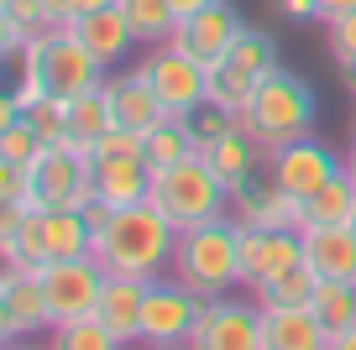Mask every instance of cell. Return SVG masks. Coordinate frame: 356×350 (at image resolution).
Wrapping results in <instances>:
<instances>
[{"label": "cell", "mask_w": 356, "mask_h": 350, "mask_svg": "<svg viewBox=\"0 0 356 350\" xmlns=\"http://www.w3.org/2000/svg\"><path fill=\"white\" fill-rule=\"evenodd\" d=\"M173 241L178 230L168 225V215L157 204H126L111 209V215L95 225V262L105 267L111 277H136V283H152V277L168 272L173 262Z\"/></svg>", "instance_id": "obj_1"}, {"label": "cell", "mask_w": 356, "mask_h": 350, "mask_svg": "<svg viewBox=\"0 0 356 350\" xmlns=\"http://www.w3.org/2000/svg\"><path fill=\"white\" fill-rule=\"evenodd\" d=\"M236 121H241V131L252 136L262 152H273V147H283V142L314 136V126H320V94H314V84L304 74H293V68L278 63L257 84V94L236 110Z\"/></svg>", "instance_id": "obj_2"}, {"label": "cell", "mask_w": 356, "mask_h": 350, "mask_svg": "<svg viewBox=\"0 0 356 350\" xmlns=\"http://www.w3.org/2000/svg\"><path fill=\"white\" fill-rule=\"evenodd\" d=\"M168 272L200 298H225L241 288V219L220 215L204 219V225L178 230L173 241V262Z\"/></svg>", "instance_id": "obj_3"}, {"label": "cell", "mask_w": 356, "mask_h": 350, "mask_svg": "<svg viewBox=\"0 0 356 350\" xmlns=\"http://www.w3.org/2000/svg\"><path fill=\"white\" fill-rule=\"evenodd\" d=\"M147 204L163 209L173 230H189V225L231 215V188H225L220 178H215V167L194 152V157H178V162H168V167H152Z\"/></svg>", "instance_id": "obj_4"}, {"label": "cell", "mask_w": 356, "mask_h": 350, "mask_svg": "<svg viewBox=\"0 0 356 350\" xmlns=\"http://www.w3.org/2000/svg\"><path fill=\"white\" fill-rule=\"evenodd\" d=\"M16 74L37 78V84H42L47 94H58V99H79V94H89V89H100L111 68L79 42L74 26H53V32L32 37V42L16 53Z\"/></svg>", "instance_id": "obj_5"}, {"label": "cell", "mask_w": 356, "mask_h": 350, "mask_svg": "<svg viewBox=\"0 0 356 350\" xmlns=\"http://www.w3.org/2000/svg\"><path fill=\"white\" fill-rule=\"evenodd\" d=\"M95 246V225L84 209H26L16 225V241L0 246L6 267H42V262H68V256H89Z\"/></svg>", "instance_id": "obj_6"}, {"label": "cell", "mask_w": 356, "mask_h": 350, "mask_svg": "<svg viewBox=\"0 0 356 350\" xmlns=\"http://www.w3.org/2000/svg\"><path fill=\"white\" fill-rule=\"evenodd\" d=\"M95 204V152L79 142L42 147L26 162V209H89Z\"/></svg>", "instance_id": "obj_7"}, {"label": "cell", "mask_w": 356, "mask_h": 350, "mask_svg": "<svg viewBox=\"0 0 356 350\" xmlns=\"http://www.w3.org/2000/svg\"><path fill=\"white\" fill-rule=\"evenodd\" d=\"M278 63H283V58H278L273 32L246 26V32L210 63V105H220V110H231V115H236V110L257 94V84H262V78L273 74Z\"/></svg>", "instance_id": "obj_8"}, {"label": "cell", "mask_w": 356, "mask_h": 350, "mask_svg": "<svg viewBox=\"0 0 356 350\" xmlns=\"http://www.w3.org/2000/svg\"><path fill=\"white\" fill-rule=\"evenodd\" d=\"M200 303H204V298L189 293L173 272L152 277V283H147V298H142V335H136V345H147V350L189 345L194 319H200Z\"/></svg>", "instance_id": "obj_9"}, {"label": "cell", "mask_w": 356, "mask_h": 350, "mask_svg": "<svg viewBox=\"0 0 356 350\" xmlns=\"http://www.w3.org/2000/svg\"><path fill=\"white\" fill-rule=\"evenodd\" d=\"M142 74L152 78L157 99L168 105V115H194V110L210 105V68L200 58H189L184 47L173 42H157V47H142Z\"/></svg>", "instance_id": "obj_10"}, {"label": "cell", "mask_w": 356, "mask_h": 350, "mask_svg": "<svg viewBox=\"0 0 356 350\" xmlns=\"http://www.w3.org/2000/svg\"><path fill=\"white\" fill-rule=\"evenodd\" d=\"M37 283H42V298H47V314L53 324H68V319H89L100 308V293H105V267L89 256H68V262H42L32 267Z\"/></svg>", "instance_id": "obj_11"}, {"label": "cell", "mask_w": 356, "mask_h": 350, "mask_svg": "<svg viewBox=\"0 0 356 350\" xmlns=\"http://www.w3.org/2000/svg\"><path fill=\"white\" fill-rule=\"evenodd\" d=\"M189 350H262V303L246 298H204Z\"/></svg>", "instance_id": "obj_12"}, {"label": "cell", "mask_w": 356, "mask_h": 350, "mask_svg": "<svg viewBox=\"0 0 356 350\" xmlns=\"http://www.w3.org/2000/svg\"><path fill=\"white\" fill-rule=\"evenodd\" d=\"M47 329H53V314H47L37 272L32 267H6L0 272V345L47 335Z\"/></svg>", "instance_id": "obj_13"}, {"label": "cell", "mask_w": 356, "mask_h": 350, "mask_svg": "<svg viewBox=\"0 0 356 350\" xmlns=\"http://www.w3.org/2000/svg\"><path fill=\"white\" fill-rule=\"evenodd\" d=\"M341 167H346V162L320 142V136H299V142H283V147H273V152H267V173L278 178L293 199H309L314 188H325Z\"/></svg>", "instance_id": "obj_14"}, {"label": "cell", "mask_w": 356, "mask_h": 350, "mask_svg": "<svg viewBox=\"0 0 356 350\" xmlns=\"http://www.w3.org/2000/svg\"><path fill=\"white\" fill-rule=\"evenodd\" d=\"M304 262V235L299 230H257L241 225V288L257 293L262 283H273L278 272Z\"/></svg>", "instance_id": "obj_15"}, {"label": "cell", "mask_w": 356, "mask_h": 350, "mask_svg": "<svg viewBox=\"0 0 356 350\" xmlns=\"http://www.w3.org/2000/svg\"><path fill=\"white\" fill-rule=\"evenodd\" d=\"M100 89H105V99H111L115 126H126V131H152V126L168 115V105L157 99V89H152V78L142 74V63L111 68Z\"/></svg>", "instance_id": "obj_16"}, {"label": "cell", "mask_w": 356, "mask_h": 350, "mask_svg": "<svg viewBox=\"0 0 356 350\" xmlns=\"http://www.w3.org/2000/svg\"><path fill=\"white\" fill-rule=\"evenodd\" d=\"M241 32H246L241 11H236L231 0H215V6H204L200 16H189V22H178L168 42H173V47H184L189 58H200V63L210 68V63H215V58H220V53H225V47H231V42H236Z\"/></svg>", "instance_id": "obj_17"}, {"label": "cell", "mask_w": 356, "mask_h": 350, "mask_svg": "<svg viewBox=\"0 0 356 350\" xmlns=\"http://www.w3.org/2000/svg\"><path fill=\"white\" fill-rule=\"evenodd\" d=\"M231 215L241 225H257V230H299V199L262 167L246 188L231 194Z\"/></svg>", "instance_id": "obj_18"}, {"label": "cell", "mask_w": 356, "mask_h": 350, "mask_svg": "<svg viewBox=\"0 0 356 350\" xmlns=\"http://www.w3.org/2000/svg\"><path fill=\"white\" fill-rule=\"evenodd\" d=\"M304 262L320 283H356V230L351 225H304Z\"/></svg>", "instance_id": "obj_19"}, {"label": "cell", "mask_w": 356, "mask_h": 350, "mask_svg": "<svg viewBox=\"0 0 356 350\" xmlns=\"http://www.w3.org/2000/svg\"><path fill=\"white\" fill-rule=\"evenodd\" d=\"M63 26H74V37L89 47V53L100 58L105 68H126V58L136 53V32H131V22H126V11L121 6H105V11H89V16H79V22H63Z\"/></svg>", "instance_id": "obj_20"}, {"label": "cell", "mask_w": 356, "mask_h": 350, "mask_svg": "<svg viewBox=\"0 0 356 350\" xmlns=\"http://www.w3.org/2000/svg\"><path fill=\"white\" fill-rule=\"evenodd\" d=\"M194 152L215 167V178H220L231 194H236V188H246V183L267 167V152L241 131V126H236V131H225V136H215V142H204V147H194Z\"/></svg>", "instance_id": "obj_21"}, {"label": "cell", "mask_w": 356, "mask_h": 350, "mask_svg": "<svg viewBox=\"0 0 356 350\" xmlns=\"http://www.w3.org/2000/svg\"><path fill=\"white\" fill-rule=\"evenodd\" d=\"M262 350H330V329L309 303L262 308Z\"/></svg>", "instance_id": "obj_22"}, {"label": "cell", "mask_w": 356, "mask_h": 350, "mask_svg": "<svg viewBox=\"0 0 356 350\" xmlns=\"http://www.w3.org/2000/svg\"><path fill=\"white\" fill-rule=\"evenodd\" d=\"M147 183H152V167L142 157H95V204L105 209L142 204Z\"/></svg>", "instance_id": "obj_23"}, {"label": "cell", "mask_w": 356, "mask_h": 350, "mask_svg": "<svg viewBox=\"0 0 356 350\" xmlns=\"http://www.w3.org/2000/svg\"><path fill=\"white\" fill-rule=\"evenodd\" d=\"M142 298H147V283H136V277H105V293H100L95 314L111 324V335L121 345H136V335H142Z\"/></svg>", "instance_id": "obj_24"}, {"label": "cell", "mask_w": 356, "mask_h": 350, "mask_svg": "<svg viewBox=\"0 0 356 350\" xmlns=\"http://www.w3.org/2000/svg\"><path fill=\"white\" fill-rule=\"evenodd\" d=\"M351 219H356V178H351V167H341L325 188H314L309 199H299V230L304 225H351Z\"/></svg>", "instance_id": "obj_25"}, {"label": "cell", "mask_w": 356, "mask_h": 350, "mask_svg": "<svg viewBox=\"0 0 356 350\" xmlns=\"http://www.w3.org/2000/svg\"><path fill=\"white\" fill-rule=\"evenodd\" d=\"M147 142V167H168L178 157H194V126L189 115H163L152 131H142Z\"/></svg>", "instance_id": "obj_26"}, {"label": "cell", "mask_w": 356, "mask_h": 350, "mask_svg": "<svg viewBox=\"0 0 356 350\" xmlns=\"http://www.w3.org/2000/svg\"><path fill=\"white\" fill-rule=\"evenodd\" d=\"M111 126H115V115H111L105 89H89V94L68 99V136H74L79 147H89V152H95V142H100Z\"/></svg>", "instance_id": "obj_27"}, {"label": "cell", "mask_w": 356, "mask_h": 350, "mask_svg": "<svg viewBox=\"0 0 356 350\" xmlns=\"http://www.w3.org/2000/svg\"><path fill=\"white\" fill-rule=\"evenodd\" d=\"M314 288H320L314 267L299 262V267H289V272H278L273 283H262L252 298H257L262 308H299V303H309V298H314Z\"/></svg>", "instance_id": "obj_28"}, {"label": "cell", "mask_w": 356, "mask_h": 350, "mask_svg": "<svg viewBox=\"0 0 356 350\" xmlns=\"http://www.w3.org/2000/svg\"><path fill=\"white\" fill-rule=\"evenodd\" d=\"M47 345H58V350H126L121 340L111 335V324H105L100 314L68 319V324H53V329H47Z\"/></svg>", "instance_id": "obj_29"}, {"label": "cell", "mask_w": 356, "mask_h": 350, "mask_svg": "<svg viewBox=\"0 0 356 350\" xmlns=\"http://www.w3.org/2000/svg\"><path fill=\"white\" fill-rule=\"evenodd\" d=\"M126 11V22H131V32H136V42L142 47H157V42H168L173 37V6L168 0H115Z\"/></svg>", "instance_id": "obj_30"}, {"label": "cell", "mask_w": 356, "mask_h": 350, "mask_svg": "<svg viewBox=\"0 0 356 350\" xmlns=\"http://www.w3.org/2000/svg\"><path fill=\"white\" fill-rule=\"evenodd\" d=\"M42 136H37V126L26 121H11V126H0V162H16V167H26V162H37V152H42Z\"/></svg>", "instance_id": "obj_31"}, {"label": "cell", "mask_w": 356, "mask_h": 350, "mask_svg": "<svg viewBox=\"0 0 356 350\" xmlns=\"http://www.w3.org/2000/svg\"><path fill=\"white\" fill-rule=\"evenodd\" d=\"M26 121L37 126V136H42L47 147L74 142V136H68V99H58V94H42L32 110H26Z\"/></svg>", "instance_id": "obj_32"}, {"label": "cell", "mask_w": 356, "mask_h": 350, "mask_svg": "<svg viewBox=\"0 0 356 350\" xmlns=\"http://www.w3.org/2000/svg\"><path fill=\"white\" fill-rule=\"evenodd\" d=\"M325 47H330V58H356V11L325 22Z\"/></svg>", "instance_id": "obj_33"}, {"label": "cell", "mask_w": 356, "mask_h": 350, "mask_svg": "<svg viewBox=\"0 0 356 350\" xmlns=\"http://www.w3.org/2000/svg\"><path fill=\"white\" fill-rule=\"evenodd\" d=\"M283 22H320V6L314 0H273Z\"/></svg>", "instance_id": "obj_34"}, {"label": "cell", "mask_w": 356, "mask_h": 350, "mask_svg": "<svg viewBox=\"0 0 356 350\" xmlns=\"http://www.w3.org/2000/svg\"><path fill=\"white\" fill-rule=\"evenodd\" d=\"M314 6H320V26L335 22V16H346V11H356V0H314Z\"/></svg>", "instance_id": "obj_35"}, {"label": "cell", "mask_w": 356, "mask_h": 350, "mask_svg": "<svg viewBox=\"0 0 356 350\" xmlns=\"http://www.w3.org/2000/svg\"><path fill=\"white\" fill-rule=\"evenodd\" d=\"M173 6V22H189V16H200L204 6H215V0H168Z\"/></svg>", "instance_id": "obj_36"}, {"label": "cell", "mask_w": 356, "mask_h": 350, "mask_svg": "<svg viewBox=\"0 0 356 350\" xmlns=\"http://www.w3.org/2000/svg\"><path fill=\"white\" fill-rule=\"evenodd\" d=\"M105 6H115V0H68V22H79L89 11H105Z\"/></svg>", "instance_id": "obj_37"}, {"label": "cell", "mask_w": 356, "mask_h": 350, "mask_svg": "<svg viewBox=\"0 0 356 350\" xmlns=\"http://www.w3.org/2000/svg\"><path fill=\"white\" fill-rule=\"evenodd\" d=\"M330 350H356V324L335 329V335H330Z\"/></svg>", "instance_id": "obj_38"}, {"label": "cell", "mask_w": 356, "mask_h": 350, "mask_svg": "<svg viewBox=\"0 0 356 350\" xmlns=\"http://www.w3.org/2000/svg\"><path fill=\"white\" fill-rule=\"evenodd\" d=\"M42 11H47V22H53V26H63L68 22V0H42Z\"/></svg>", "instance_id": "obj_39"}, {"label": "cell", "mask_w": 356, "mask_h": 350, "mask_svg": "<svg viewBox=\"0 0 356 350\" xmlns=\"http://www.w3.org/2000/svg\"><path fill=\"white\" fill-rule=\"evenodd\" d=\"M335 68H341L346 89H351V94H356V58H335Z\"/></svg>", "instance_id": "obj_40"}, {"label": "cell", "mask_w": 356, "mask_h": 350, "mask_svg": "<svg viewBox=\"0 0 356 350\" xmlns=\"http://www.w3.org/2000/svg\"><path fill=\"white\" fill-rule=\"evenodd\" d=\"M346 167H351V178H356V147H351V152H346Z\"/></svg>", "instance_id": "obj_41"}, {"label": "cell", "mask_w": 356, "mask_h": 350, "mask_svg": "<svg viewBox=\"0 0 356 350\" xmlns=\"http://www.w3.org/2000/svg\"><path fill=\"white\" fill-rule=\"evenodd\" d=\"M351 230H356V219H351Z\"/></svg>", "instance_id": "obj_42"}]
</instances>
